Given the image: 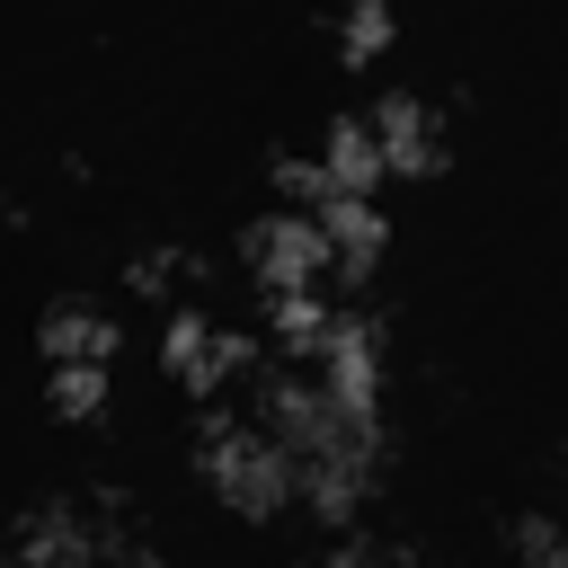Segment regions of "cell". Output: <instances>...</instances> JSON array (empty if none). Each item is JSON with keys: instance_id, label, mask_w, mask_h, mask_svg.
<instances>
[{"instance_id": "obj_3", "label": "cell", "mask_w": 568, "mask_h": 568, "mask_svg": "<svg viewBox=\"0 0 568 568\" xmlns=\"http://www.w3.org/2000/svg\"><path fill=\"white\" fill-rule=\"evenodd\" d=\"M515 559H524V568H568V524L541 515V506L515 515Z\"/></svg>"}, {"instance_id": "obj_2", "label": "cell", "mask_w": 568, "mask_h": 568, "mask_svg": "<svg viewBox=\"0 0 568 568\" xmlns=\"http://www.w3.org/2000/svg\"><path fill=\"white\" fill-rule=\"evenodd\" d=\"M364 115H373V142H382V160H390V169L426 178V169L444 160V115H435L417 89H382Z\"/></svg>"}, {"instance_id": "obj_1", "label": "cell", "mask_w": 568, "mask_h": 568, "mask_svg": "<svg viewBox=\"0 0 568 568\" xmlns=\"http://www.w3.org/2000/svg\"><path fill=\"white\" fill-rule=\"evenodd\" d=\"M106 364H115V328L89 302H53L44 311V390H53L62 417H98Z\"/></svg>"}, {"instance_id": "obj_4", "label": "cell", "mask_w": 568, "mask_h": 568, "mask_svg": "<svg viewBox=\"0 0 568 568\" xmlns=\"http://www.w3.org/2000/svg\"><path fill=\"white\" fill-rule=\"evenodd\" d=\"M328 44H337L346 62L382 53V44H390V9H355V18H337V27H328Z\"/></svg>"}]
</instances>
